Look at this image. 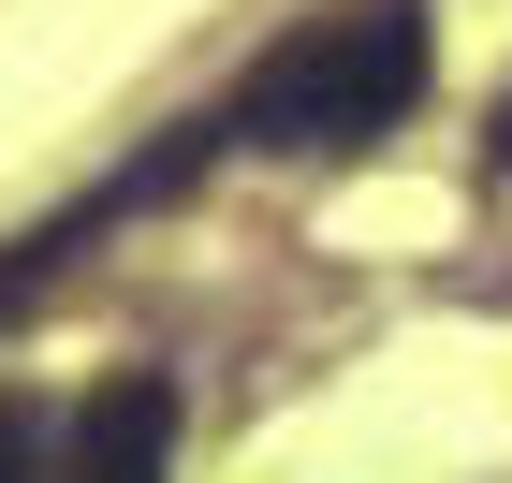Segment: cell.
<instances>
[{
	"mask_svg": "<svg viewBox=\"0 0 512 483\" xmlns=\"http://www.w3.org/2000/svg\"><path fill=\"white\" fill-rule=\"evenodd\" d=\"M410 103H425V15L410 0H337L235 88V132L249 147H366Z\"/></svg>",
	"mask_w": 512,
	"mask_h": 483,
	"instance_id": "6da1fadb",
	"label": "cell"
},
{
	"mask_svg": "<svg viewBox=\"0 0 512 483\" xmlns=\"http://www.w3.org/2000/svg\"><path fill=\"white\" fill-rule=\"evenodd\" d=\"M0 483H44V410H0Z\"/></svg>",
	"mask_w": 512,
	"mask_h": 483,
	"instance_id": "3957f363",
	"label": "cell"
},
{
	"mask_svg": "<svg viewBox=\"0 0 512 483\" xmlns=\"http://www.w3.org/2000/svg\"><path fill=\"white\" fill-rule=\"evenodd\" d=\"M161 469H176V381H161V366H118V381L74 410L59 483H161Z\"/></svg>",
	"mask_w": 512,
	"mask_h": 483,
	"instance_id": "7a4b0ae2",
	"label": "cell"
}]
</instances>
